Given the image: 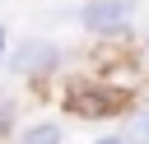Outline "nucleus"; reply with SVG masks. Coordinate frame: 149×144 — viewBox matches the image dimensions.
<instances>
[{
  "instance_id": "nucleus-8",
  "label": "nucleus",
  "mask_w": 149,
  "mask_h": 144,
  "mask_svg": "<svg viewBox=\"0 0 149 144\" xmlns=\"http://www.w3.org/2000/svg\"><path fill=\"white\" fill-rule=\"evenodd\" d=\"M9 46H14V42H9V28H5V23H0V65H5V60H9Z\"/></svg>"
},
{
  "instance_id": "nucleus-2",
  "label": "nucleus",
  "mask_w": 149,
  "mask_h": 144,
  "mask_svg": "<svg viewBox=\"0 0 149 144\" xmlns=\"http://www.w3.org/2000/svg\"><path fill=\"white\" fill-rule=\"evenodd\" d=\"M9 74L14 79H23V84H51L56 74H61V65H65V51H61V42L56 37H42V33H33V37H19L14 46H9Z\"/></svg>"
},
{
  "instance_id": "nucleus-4",
  "label": "nucleus",
  "mask_w": 149,
  "mask_h": 144,
  "mask_svg": "<svg viewBox=\"0 0 149 144\" xmlns=\"http://www.w3.org/2000/svg\"><path fill=\"white\" fill-rule=\"evenodd\" d=\"M14 144H65V125L51 116H37V121L14 130Z\"/></svg>"
},
{
  "instance_id": "nucleus-3",
  "label": "nucleus",
  "mask_w": 149,
  "mask_h": 144,
  "mask_svg": "<svg viewBox=\"0 0 149 144\" xmlns=\"http://www.w3.org/2000/svg\"><path fill=\"white\" fill-rule=\"evenodd\" d=\"M74 9H79L74 23H79L88 37H98V42L126 37V33L135 28V19H140V0H79Z\"/></svg>"
},
{
  "instance_id": "nucleus-1",
  "label": "nucleus",
  "mask_w": 149,
  "mask_h": 144,
  "mask_svg": "<svg viewBox=\"0 0 149 144\" xmlns=\"http://www.w3.org/2000/svg\"><path fill=\"white\" fill-rule=\"evenodd\" d=\"M65 107L79 121H107V116H126V93L107 79V74H79L65 84Z\"/></svg>"
},
{
  "instance_id": "nucleus-5",
  "label": "nucleus",
  "mask_w": 149,
  "mask_h": 144,
  "mask_svg": "<svg viewBox=\"0 0 149 144\" xmlns=\"http://www.w3.org/2000/svg\"><path fill=\"white\" fill-rule=\"evenodd\" d=\"M121 135L130 144H149V107H130L126 121H121Z\"/></svg>"
},
{
  "instance_id": "nucleus-7",
  "label": "nucleus",
  "mask_w": 149,
  "mask_h": 144,
  "mask_svg": "<svg viewBox=\"0 0 149 144\" xmlns=\"http://www.w3.org/2000/svg\"><path fill=\"white\" fill-rule=\"evenodd\" d=\"M93 144H130V139H126V135H121V130H107V135H98V139H93Z\"/></svg>"
},
{
  "instance_id": "nucleus-6",
  "label": "nucleus",
  "mask_w": 149,
  "mask_h": 144,
  "mask_svg": "<svg viewBox=\"0 0 149 144\" xmlns=\"http://www.w3.org/2000/svg\"><path fill=\"white\" fill-rule=\"evenodd\" d=\"M14 130H19V111H14V98H0V135H9V139H14Z\"/></svg>"
},
{
  "instance_id": "nucleus-9",
  "label": "nucleus",
  "mask_w": 149,
  "mask_h": 144,
  "mask_svg": "<svg viewBox=\"0 0 149 144\" xmlns=\"http://www.w3.org/2000/svg\"><path fill=\"white\" fill-rule=\"evenodd\" d=\"M140 46H144V56H149V33H144V42H140Z\"/></svg>"
}]
</instances>
